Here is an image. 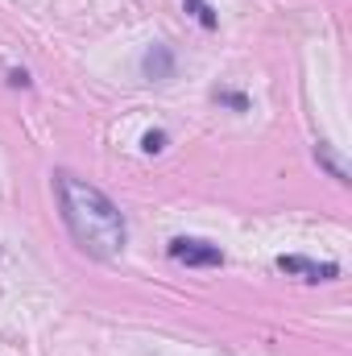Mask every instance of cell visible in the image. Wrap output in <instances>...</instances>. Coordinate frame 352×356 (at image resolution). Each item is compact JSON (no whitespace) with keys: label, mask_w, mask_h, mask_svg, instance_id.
Listing matches in <instances>:
<instances>
[{"label":"cell","mask_w":352,"mask_h":356,"mask_svg":"<svg viewBox=\"0 0 352 356\" xmlns=\"http://www.w3.org/2000/svg\"><path fill=\"white\" fill-rule=\"evenodd\" d=\"M273 266L290 277H303V282H332L340 277V266L336 261H311V257H298V253H282Z\"/></svg>","instance_id":"cell-3"},{"label":"cell","mask_w":352,"mask_h":356,"mask_svg":"<svg viewBox=\"0 0 352 356\" xmlns=\"http://www.w3.org/2000/svg\"><path fill=\"white\" fill-rule=\"evenodd\" d=\"M8 83H13V88H29V75H25V71H8Z\"/></svg>","instance_id":"cell-9"},{"label":"cell","mask_w":352,"mask_h":356,"mask_svg":"<svg viewBox=\"0 0 352 356\" xmlns=\"http://www.w3.org/2000/svg\"><path fill=\"white\" fill-rule=\"evenodd\" d=\"M211 95H216L220 104H228V108H237V112H245V108H249V99H245L241 91H220V88H216Z\"/></svg>","instance_id":"cell-8"},{"label":"cell","mask_w":352,"mask_h":356,"mask_svg":"<svg viewBox=\"0 0 352 356\" xmlns=\"http://www.w3.org/2000/svg\"><path fill=\"white\" fill-rule=\"evenodd\" d=\"M315 162H319L328 175L336 178V182H349V166H344V162L332 154V145H323V141H319V145H315Z\"/></svg>","instance_id":"cell-5"},{"label":"cell","mask_w":352,"mask_h":356,"mask_svg":"<svg viewBox=\"0 0 352 356\" xmlns=\"http://www.w3.org/2000/svg\"><path fill=\"white\" fill-rule=\"evenodd\" d=\"M166 253H170V261L191 266V269H220L224 266L220 245H207V241H195V236H175Z\"/></svg>","instance_id":"cell-2"},{"label":"cell","mask_w":352,"mask_h":356,"mask_svg":"<svg viewBox=\"0 0 352 356\" xmlns=\"http://www.w3.org/2000/svg\"><path fill=\"white\" fill-rule=\"evenodd\" d=\"M182 4H186V13H191L203 29H216V25H220V17L211 13V4H207V0H182Z\"/></svg>","instance_id":"cell-6"},{"label":"cell","mask_w":352,"mask_h":356,"mask_svg":"<svg viewBox=\"0 0 352 356\" xmlns=\"http://www.w3.org/2000/svg\"><path fill=\"white\" fill-rule=\"evenodd\" d=\"M54 191H58V207H63V220H67V232L75 236V245L95 257V261H116L125 257V245H129V228H125V216L120 207L83 178L58 170L54 175Z\"/></svg>","instance_id":"cell-1"},{"label":"cell","mask_w":352,"mask_h":356,"mask_svg":"<svg viewBox=\"0 0 352 356\" xmlns=\"http://www.w3.org/2000/svg\"><path fill=\"white\" fill-rule=\"evenodd\" d=\"M166 145H170V137H166V133H162V129H150V133H145V137H141V149H145V154H150V158H154V154H162V149H166Z\"/></svg>","instance_id":"cell-7"},{"label":"cell","mask_w":352,"mask_h":356,"mask_svg":"<svg viewBox=\"0 0 352 356\" xmlns=\"http://www.w3.org/2000/svg\"><path fill=\"white\" fill-rule=\"evenodd\" d=\"M141 75H145V79H154V83L175 79V54H170V46L154 42V46L145 50V58H141Z\"/></svg>","instance_id":"cell-4"}]
</instances>
